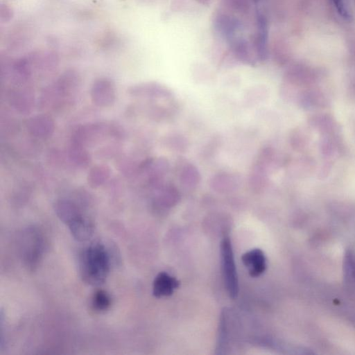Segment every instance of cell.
<instances>
[{"label": "cell", "mask_w": 355, "mask_h": 355, "mask_svg": "<svg viewBox=\"0 0 355 355\" xmlns=\"http://www.w3.org/2000/svg\"><path fill=\"white\" fill-rule=\"evenodd\" d=\"M180 180L182 184L193 187L200 182V175L195 166L189 164L182 168L180 173Z\"/></svg>", "instance_id": "obj_13"}, {"label": "cell", "mask_w": 355, "mask_h": 355, "mask_svg": "<svg viewBox=\"0 0 355 355\" xmlns=\"http://www.w3.org/2000/svg\"><path fill=\"white\" fill-rule=\"evenodd\" d=\"M58 217L65 223L73 236L78 241L89 240L93 233L94 225L89 217L83 214L80 209L73 202L67 200H58L54 205Z\"/></svg>", "instance_id": "obj_2"}, {"label": "cell", "mask_w": 355, "mask_h": 355, "mask_svg": "<svg viewBox=\"0 0 355 355\" xmlns=\"http://www.w3.org/2000/svg\"><path fill=\"white\" fill-rule=\"evenodd\" d=\"M241 260L252 277L261 275L266 268V257L260 249H252L245 252L242 255Z\"/></svg>", "instance_id": "obj_7"}, {"label": "cell", "mask_w": 355, "mask_h": 355, "mask_svg": "<svg viewBox=\"0 0 355 355\" xmlns=\"http://www.w3.org/2000/svg\"><path fill=\"white\" fill-rule=\"evenodd\" d=\"M110 268V256L102 243H92L81 252L79 269L85 283L92 286L103 284L108 276Z\"/></svg>", "instance_id": "obj_1"}, {"label": "cell", "mask_w": 355, "mask_h": 355, "mask_svg": "<svg viewBox=\"0 0 355 355\" xmlns=\"http://www.w3.org/2000/svg\"><path fill=\"white\" fill-rule=\"evenodd\" d=\"M257 49L259 58L264 60L267 57L268 27L266 19L262 14L257 15Z\"/></svg>", "instance_id": "obj_11"}, {"label": "cell", "mask_w": 355, "mask_h": 355, "mask_svg": "<svg viewBox=\"0 0 355 355\" xmlns=\"http://www.w3.org/2000/svg\"><path fill=\"white\" fill-rule=\"evenodd\" d=\"M220 250L224 282L228 294L234 299L238 294L239 285L232 247L229 237L225 236L223 239Z\"/></svg>", "instance_id": "obj_4"}, {"label": "cell", "mask_w": 355, "mask_h": 355, "mask_svg": "<svg viewBox=\"0 0 355 355\" xmlns=\"http://www.w3.org/2000/svg\"><path fill=\"white\" fill-rule=\"evenodd\" d=\"M110 168L105 165L93 167L87 176L88 184L92 187H98L103 184L110 177Z\"/></svg>", "instance_id": "obj_12"}, {"label": "cell", "mask_w": 355, "mask_h": 355, "mask_svg": "<svg viewBox=\"0 0 355 355\" xmlns=\"http://www.w3.org/2000/svg\"><path fill=\"white\" fill-rule=\"evenodd\" d=\"M331 5L335 8L337 13L343 19H349L350 15L349 13L345 0H329Z\"/></svg>", "instance_id": "obj_16"}, {"label": "cell", "mask_w": 355, "mask_h": 355, "mask_svg": "<svg viewBox=\"0 0 355 355\" xmlns=\"http://www.w3.org/2000/svg\"><path fill=\"white\" fill-rule=\"evenodd\" d=\"M92 307L98 312L107 310L111 305V297L104 290L96 291L92 298Z\"/></svg>", "instance_id": "obj_15"}, {"label": "cell", "mask_w": 355, "mask_h": 355, "mask_svg": "<svg viewBox=\"0 0 355 355\" xmlns=\"http://www.w3.org/2000/svg\"><path fill=\"white\" fill-rule=\"evenodd\" d=\"M255 1H257L258 0H254Z\"/></svg>", "instance_id": "obj_17"}, {"label": "cell", "mask_w": 355, "mask_h": 355, "mask_svg": "<svg viewBox=\"0 0 355 355\" xmlns=\"http://www.w3.org/2000/svg\"><path fill=\"white\" fill-rule=\"evenodd\" d=\"M180 285L179 281L165 272H159L153 284V294L156 297L169 296Z\"/></svg>", "instance_id": "obj_8"}, {"label": "cell", "mask_w": 355, "mask_h": 355, "mask_svg": "<svg viewBox=\"0 0 355 355\" xmlns=\"http://www.w3.org/2000/svg\"><path fill=\"white\" fill-rule=\"evenodd\" d=\"M29 132L35 137L46 138L53 132V122L51 118L44 115L36 116L28 122Z\"/></svg>", "instance_id": "obj_9"}, {"label": "cell", "mask_w": 355, "mask_h": 355, "mask_svg": "<svg viewBox=\"0 0 355 355\" xmlns=\"http://www.w3.org/2000/svg\"><path fill=\"white\" fill-rule=\"evenodd\" d=\"M92 103L98 107L111 106L116 99V89L114 83L107 78L96 80L90 90Z\"/></svg>", "instance_id": "obj_5"}, {"label": "cell", "mask_w": 355, "mask_h": 355, "mask_svg": "<svg viewBox=\"0 0 355 355\" xmlns=\"http://www.w3.org/2000/svg\"><path fill=\"white\" fill-rule=\"evenodd\" d=\"M19 254L24 265L29 270H34L41 261L45 240L42 232L35 227L26 228L19 236Z\"/></svg>", "instance_id": "obj_3"}, {"label": "cell", "mask_w": 355, "mask_h": 355, "mask_svg": "<svg viewBox=\"0 0 355 355\" xmlns=\"http://www.w3.org/2000/svg\"><path fill=\"white\" fill-rule=\"evenodd\" d=\"M127 93L133 97L146 98H168L173 96L170 89L155 82L132 85L127 89Z\"/></svg>", "instance_id": "obj_6"}, {"label": "cell", "mask_w": 355, "mask_h": 355, "mask_svg": "<svg viewBox=\"0 0 355 355\" xmlns=\"http://www.w3.org/2000/svg\"><path fill=\"white\" fill-rule=\"evenodd\" d=\"M210 183L217 189H230L239 183V180L234 175L222 173L213 176Z\"/></svg>", "instance_id": "obj_14"}, {"label": "cell", "mask_w": 355, "mask_h": 355, "mask_svg": "<svg viewBox=\"0 0 355 355\" xmlns=\"http://www.w3.org/2000/svg\"><path fill=\"white\" fill-rule=\"evenodd\" d=\"M343 277L347 287L355 289V251L349 249L343 259Z\"/></svg>", "instance_id": "obj_10"}]
</instances>
